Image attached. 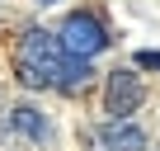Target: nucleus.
Returning <instances> with one entry per match:
<instances>
[{"instance_id":"obj_3","label":"nucleus","mask_w":160,"mask_h":151,"mask_svg":"<svg viewBox=\"0 0 160 151\" xmlns=\"http://www.w3.org/2000/svg\"><path fill=\"white\" fill-rule=\"evenodd\" d=\"M141 99H146V85H141V76H137L132 66L108 71V81H104V113H108V118H127V113H137Z\"/></svg>"},{"instance_id":"obj_6","label":"nucleus","mask_w":160,"mask_h":151,"mask_svg":"<svg viewBox=\"0 0 160 151\" xmlns=\"http://www.w3.org/2000/svg\"><path fill=\"white\" fill-rule=\"evenodd\" d=\"M132 66H141V71H160V52H137Z\"/></svg>"},{"instance_id":"obj_4","label":"nucleus","mask_w":160,"mask_h":151,"mask_svg":"<svg viewBox=\"0 0 160 151\" xmlns=\"http://www.w3.org/2000/svg\"><path fill=\"white\" fill-rule=\"evenodd\" d=\"M99 146L104 151H146V128L132 118H108L99 132Z\"/></svg>"},{"instance_id":"obj_1","label":"nucleus","mask_w":160,"mask_h":151,"mask_svg":"<svg viewBox=\"0 0 160 151\" xmlns=\"http://www.w3.org/2000/svg\"><path fill=\"white\" fill-rule=\"evenodd\" d=\"M14 76L28 90H80L90 81V61H80L61 47V38H52L47 29H28L14 47Z\"/></svg>"},{"instance_id":"obj_5","label":"nucleus","mask_w":160,"mask_h":151,"mask_svg":"<svg viewBox=\"0 0 160 151\" xmlns=\"http://www.w3.org/2000/svg\"><path fill=\"white\" fill-rule=\"evenodd\" d=\"M10 128H14V132H24V137H33V142H47V137H52V123H47L33 104L10 109Z\"/></svg>"},{"instance_id":"obj_2","label":"nucleus","mask_w":160,"mask_h":151,"mask_svg":"<svg viewBox=\"0 0 160 151\" xmlns=\"http://www.w3.org/2000/svg\"><path fill=\"white\" fill-rule=\"evenodd\" d=\"M57 38H61V47H66L71 57H80V61L99 57V52L113 43V38H108V29H104L94 14H85V10L66 14V19H61V29H57Z\"/></svg>"}]
</instances>
